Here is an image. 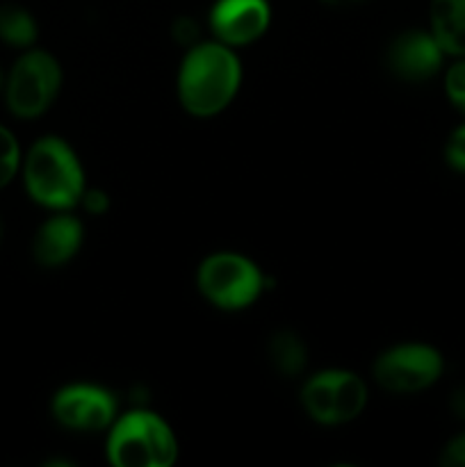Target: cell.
I'll use <instances>...</instances> for the list:
<instances>
[{"label": "cell", "mask_w": 465, "mask_h": 467, "mask_svg": "<svg viewBox=\"0 0 465 467\" xmlns=\"http://www.w3.org/2000/svg\"><path fill=\"white\" fill-rule=\"evenodd\" d=\"M451 409H454V413L459 415V418L465 420V388L456 390L454 400H451Z\"/></svg>", "instance_id": "obj_21"}, {"label": "cell", "mask_w": 465, "mask_h": 467, "mask_svg": "<svg viewBox=\"0 0 465 467\" xmlns=\"http://www.w3.org/2000/svg\"><path fill=\"white\" fill-rule=\"evenodd\" d=\"M445 94L450 103L465 114V57H456L445 71Z\"/></svg>", "instance_id": "obj_16"}, {"label": "cell", "mask_w": 465, "mask_h": 467, "mask_svg": "<svg viewBox=\"0 0 465 467\" xmlns=\"http://www.w3.org/2000/svg\"><path fill=\"white\" fill-rule=\"evenodd\" d=\"M82 246V223L68 213L46 219L32 240V254L41 267H62Z\"/></svg>", "instance_id": "obj_11"}, {"label": "cell", "mask_w": 465, "mask_h": 467, "mask_svg": "<svg viewBox=\"0 0 465 467\" xmlns=\"http://www.w3.org/2000/svg\"><path fill=\"white\" fill-rule=\"evenodd\" d=\"M305 413L319 424L336 427L358 418L367 404V386L360 377L346 369H326L305 381L304 392Z\"/></svg>", "instance_id": "obj_6"}, {"label": "cell", "mask_w": 465, "mask_h": 467, "mask_svg": "<svg viewBox=\"0 0 465 467\" xmlns=\"http://www.w3.org/2000/svg\"><path fill=\"white\" fill-rule=\"evenodd\" d=\"M80 203L85 205L91 214H103L108 213L109 208V199L103 190H85Z\"/></svg>", "instance_id": "obj_20"}, {"label": "cell", "mask_w": 465, "mask_h": 467, "mask_svg": "<svg viewBox=\"0 0 465 467\" xmlns=\"http://www.w3.org/2000/svg\"><path fill=\"white\" fill-rule=\"evenodd\" d=\"M3 89H5V73L0 71V91H3Z\"/></svg>", "instance_id": "obj_23"}, {"label": "cell", "mask_w": 465, "mask_h": 467, "mask_svg": "<svg viewBox=\"0 0 465 467\" xmlns=\"http://www.w3.org/2000/svg\"><path fill=\"white\" fill-rule=\"evenodd\" d=\"M23 153L16 135L0 123V190L7 187L21 173Z\"/></svg>", "instance_id": "obj_15"}, {"label": "cell", "mask_w": 465, "mask_h": 467, "mask_svg": "<svg viewBox=\"0 0 465 467\" xmlns=\"http://www.w3.org/2000/svg\"><path fill=\"white\" fill-rule=\"evenodd\" d=\"M322 3L333 5V7H346V5H354L358 3V0H322Z\"/></svg>", "instance_id": "obj_22"}, {"label": "cell", "mask_w": 465, "mask_h": 467, "mask_svg": "<svg viewBox=\"0 0 465 467\" xmlns=\"http://www.w3.org/2000/svg\"><path fill=\"white\" fill-rule=\"evenodd\" d=\"M108 459L117 467H169L178 459V441L162 418L137 409L114 422Z\"/></svg>", "instance_id": "obj_3"}, {"label": "cell", "mask_w": 465, "mask_h": 467, "mask_svg": "<svg viewBox=\"0 0 465 467\" xmlns=\"http://www.w3.org/2000/svg\"><path fill=\"white\" fill-rule=\"evenodd\" d=\"M429 30L447 57H465V0H431Z\"/></svg>", "instance_id": "obj_12"}, {"label": "cell", "mask_w": 465, "mask_h": 467, "mask_svg": "<svg viewBox=\"0 0 465 467\" xmlns=\"http://www.w3.org/2000/svg\"><path fill=\"white\" fill-rule=\"evenodd\" d=\"M171 35L178 44L191 48V46L196 44V39H199V23L190 16H181L176 23H173Z\"/></svg>", "instance_id": "obj_19"}, {"label": "cell", "mask_w": 465, "mask_h": 467, "mask_svg": "<svg viewBox=\"0 0 465 467\" xmlns=\"http://www.w3.org/2000/svg\"><path fill=\"white\" fill-rule=\"evenodd\" d=\"M240 82L242 67L231 46L205 41L187 50L178 73V96L194 117H214L232 103Z\"/></svg>", "instance_id": "obj_1"}, {"label": "cell", "mask_w": 465, "mask_h": 467, "mask_svg": "<svg viewBox=\"0 0 465 467\" xmlns=\"http://www.w3.org/2000/svg\"><path fill=\"white\" fill-rule=\"evenodd\" d=\"M3 235H5V226H3V222H0V242H3Z\"/></svg>", "instance_id": "obj_24"}, {"label": "cell", "mask_w": 465, "mask_h": 467, "mask_svg": "<svg viewBox=\"0 0 465 467\" xmlns=\"http://www.w3.org/2000/svg\"><path fill=\"white\" fill-rule=\"evenodd\" d=\"M53 418L71 431H100L117 420V397L100 386L73 383L53 397Z\"/></svg>", "instance_id": "obj_8"}, {"label": "cell", "mask_w": 465, "mask_h": 467, "mask_svg": "<svg viewBox=\"0 0 465 467\" xmlns=\"http://www.w3.org/2000/svg\"><path fill=\"white\" fill-rule=\"evenodd\" d=\"M199 290L214 308L244 310L258 301L264 290V276L253 260L240 254H214L199 267Z\"/></svg>", "instance_id": "obj_5"}, {"label": "cell", "mask_w": 465, "mask_h": 467, "mask_svg": "<svg viewBox=\"0 0 465 467\" xmlns=\"http://www.w3.org/2000/svg\"><path fill=\"white\" fill-rule=\"evenodd\" d=\"M440 463L445 467H465V433H459L442 447Z\"/></svg>", "instance_id": "obj_18"}, {"label": "cell", "mask_w": 465, "mask_h": 467, "mask_svg": "<svg viewBox=\"0 0 465 467\" xmlns=\"http://www.w3.org/2000/svg\"><path fill=\"white\" fill-rule=\"evenodd\" d=\"M27 196L41 208L68 213L85 194V171L76 150L62 137H39L21 162Z\"/></svg>", "instance_id": "obj_2"}, {"label": "cell", "mask_w": 465, "mask_h": 467, "mask_svg": "<svg viewBox=\"0 0 465 467\" xmlns=\"http://www.w3.org/2000/svg\"><path fill=\"white\" fill-rule=\"evenodd\" d=\"M272 23L267 0H217L210 9V27L226 46H246L260 39Z\"/></svg>", "instance_id": "obj_9"}, {"label": "cell", "mask_w": 465, "mask_h": 467, "mask_svg": "<svg viewBox=\"0 0 465 467\" xmlns=\"http://www.w3.org/2000/svg\"><path fill=\"white\" fill-rule=\"evenodd\" d=\"M445 162L456 173H465V123L456 126L445 144Z\"/></svg>", "instance_id": "obj_17"}, {"label": "cell", "mask_w": 465, "mask_h": 467, "mask_svg": "<svg viewBox=\"0 0 465 467\" xmlns=\"http://www.w3.org/2000/svg\"><path fill=\"white\" fill-rule=\"evenodd\" d=\"M445 50L431 30H408L397 36L388 53L392 71L410 82H422L436 76L445 64Z\"/></svg>", "instance_id": "obj_10"}, {"label": "cell", "mask_w": 465, "mask_h": 467, "mask_svg": "<svg viewBox=\"0 0 465 467\" xmlns=\"http://www.w3.org/2000/svg\"><path fill=\"white\" fill-rule=\"evenodd\" d=\"M62 89V67L50 53L23 50L5 76V103L16 119L30 121L48 112Z\"/></svg>", "instance_id": "obj_4"}, {"label": "cell", "mask_w": 465, "mask_h": 467, "mask_svg": "<svg viewBox=\"0 0 465 467\" xmlns=\"http://www.w3.org/2000/svg\"><path fill=\"white\" fill-rule=\"evenodd\" d=\"M372 372L383 390L395 395H413L440 381L445 372V358L436 347L408 342L383 351Z\"/></svg>", "instance_id": "obj_7"}, {"label": "cell", "mask_w": 465, "mask_h": 467, "mask_svg": "<svg viewBox=\"0 0 465 467\" xmlns=\"http://www.w3.org/2000/svg\"><path fill=\"white\" fill-rule=\"evenodd\" d=\"M269 360L283 377H296L304 372L308 349L296 333L281 331L269 340Z\"/></svg>", "instance_id": "obj_14"}, {"label": "cell", "mask_w": 465, "mask_h": 467, "mask_svg": "<svg viewBox=\"0 0 465 467\" xmlns=\"http://www.w3.org/2000/svg\"><path fill=\"white\" fill-rule=\"evenodd\" d=\"M39 27L35 16L21 5H0V41L12 48L27 50L35 46Z\"/></svg>", "instance_id": "obj_13"}]
</instances>
